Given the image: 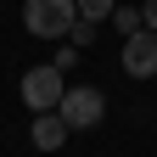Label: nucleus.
Segmentation results:
<instances>
[{"mask_svg": "<svg viewBox=\"0 0 157 157\" xmlns=\"http://www.w3.org/2000/svg\"><path fill=\"white\" fill-rule=\"evenodd\" d=\"M73 23H78L73 0H23V28L34 39H62V34H73Z\"/></svg>", "mask_w": 157, "mask_h": 157, "instance_id": "1", "label": "nucleus"}, {"mask_svg": "<svg viewBox=\"0 0 157 157\" xmlns=\"http://www.w3.org/2000/svg\"><path fill=\"white\" fill-rule=\"evenodd\" d=\"M17 90H23V107H28V112H56L67 78H62V67H56V62H45V67H28Z\"/></svg>", "mask_w": 157, "mask_h": 157, "instance_id": "2", "label": "nucleus"}, {"mask_svg": "<svg viewBox=\"0 0 157 157\" xmlns=\"http://www.w3.org/2000/svg\"><path fill=\"white\" fill-rule=\"evenodd\" d=\"M56 112H62L67 129H95V124H101V112H107V95L95 90V84H73V90H62Z\"/></svg>", "mask_w": 157, "mask_h": 157, "instance_id": "3", "label": "nucleus"}, {"mask_svg": "<svg viewBox=\"0 0 157 157\" xmlns=\"http://www.w3.org/2000/svg\"><path fill=\"white\" fill-rule=\"evenodd\" d=\"M124 73L129 78H151L157 73V34L151 28H140V34L124 39Z\"/></svg>", "mask_w": 157, "mask_h": 157, "instance_id": "4", "label": "nucleus"}, {"mask_svg": "<svg viewBox=\"0 0 157 157\" xmlns=\"http://www.w3.org/2000/svg\"><path fill=\"white\" fill-rule=\"evenodd\" d=\"M34 151H62L67 140V124H62V112H34Z\"/></svg>", "mask_w": 157, "mask_h": 157, "instance_id": "5", "label": "nucleus"}, {"mask_svg": "<svg viewBox=\"0 0 157 157\" xmlns=\"http://www.w3.org/2000/svg\"><path fill=\"white\" fill-rule=\"evenodd\" d=\"M112 23H118V34L129 39V34H140V28H146V17H140V6H112Z\"/></svg>", "mask_w": 157, "mask_h": 157, "instance_id": "6", "label": "nucleus"}, {"mask_svg": "<svg viewBox=\"0 0 157 157\" xmlns=\"http://www.w3.org/2000/svg\"><path fill=\"white\" fill-rule=\"evenodd\" d=\"M73 6H78V17L101 23V17H112V6H118V0H73Z\"/></svg>", "mask_w": 157, "mask_h": 157, "instance_id": "7", "label": "nucleus"}, {"mask_svg": "<svg viewBox=\"0 0 157 157\" xmlns=\"http://www.w3.org/2000/svg\"><path fill=\"white\" fill-rule=\"evenodd\" d=\"M67 39H73V45H90V39H95V23H90V17H78V23H73V34H67Z\"/></svg>", "mask_w": 157, "mask_h": 157, "instance_id": "8", "label": "nucleus"}, {"mask_svg": "<svg viewBox=\"0 0 157 157\" xmlns=\"http://www.w3.org/2000/svg\"><path fill=\"white\" fill-rule=\"evenodd\" d=\"M140 17H146V28L157 34V0H146V6H140Z\"/></svg>", "mask_w": 157, "mask_h": 157, "instance_id": "9", "label": "nucleus"}]
</instances>
